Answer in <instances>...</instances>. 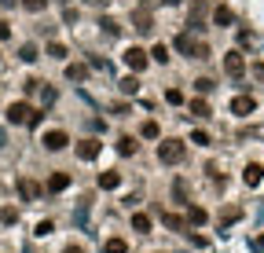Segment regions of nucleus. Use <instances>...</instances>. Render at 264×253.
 Segmentation results:
<instances>
[{
	"label": "nucleus",
	"mask_w": 264,
	"mask_h": 253,
	"mask_svg": "<svg viewBox=\"0 0 264 253\" xmlns=\"http://www.w3.org/2000/svg\"><path fill=\"white\" fill-rule=\"evenodd\" d=\"M158 158H162L165 165L183 162V143H180V139H162V147H158Z\"/></svg>",
	"instance_id": "2"
},
{
	"label": "nucleus",
	"mask_w": 264,
	"mask_h": 253,
	"mask_svg": "<svg viewBox=\"0 0 264 253\" xmlns=\"http://www.w3.org/2000/svg\"><path fill=\"white\" fill-rule=\"evenodd\" d=\"M18 55H22L26 63H33V59H37V48H33V44H22V51H18Z\"/></svg>",
	"instance_id": "29"
},
{
	"label": "nucleus",
	"mask_w": 264,
	"mask_h": 253,
	"mask_svg": "<svg viewBox=\"0 0 264 253\" xmlns=\"http://www.w3.org/2000/svg\"><path fill=\"white\" fill-rule=\"evenodd\" d=\"M165 228L180 231V228H183V217H176V213H165Z\"/></svg>",
	"instance_id": "22"
},
{
	"label": "nucleus",
	"mask_w": 264,
	"mask_h": 253,
	"mask_svg": "<svg viewBox=\"0 0 264 253\" xmlns=\"http://www.w3.org/2000/svg\"><path fill=\"white\" fill-rule=\"evenodd\" d=\"M187 217H191V224H206V209H198V205L187 213Z\"/></svg>",
	"instance_id": "28"
},
{
	"label": "nucleus",
	"mask_w": 264,
	"mask_h": 253,
	"mask_svg": "<svg viewBox=\"0 0 264 253\" xmlns=\"http://www.w3.org/2000/svg\"><path fill=\"white\" fill-rule=\"evenodd\" d=\"M253 110H257V99L253 96H235V99H231V114L246 118V114H253Z\"/></svg>",
	"instance_id": "5"
},
{
	"label": "nucleus",
	"mask_w": 264,
	"mask_h": 253,
	"mask_svg": "<svg viewBox=\"0 0 264 253\" xmlns=\"http://www.w3.org/2000/svg\"><path fill=\"white\" fill-rule=\"evenodd\" d=\"M107 253H125L129 246H125V238H107V246H103Z\"/></svg>",
	"instance_id": "19"
},
{
	"label": "nucleus",
	"mask_w": 264,
	"mask_h": 253,
	"mask_svg": "<svg viewBox=\"0 0 264 253\" xmlns=\"http://www.w3.org/2000/svg\"><path fill=\"white\" fill-rule=\"evenodd\" d=\"M150 55H154L158 63H169V48H165V44H154V51H150Z\"/></svg>",
	"instance_id": "27"
},
{
	"label": "nucleus",
	"mask_w": 264,
	"mask_h": 253,
	"mask_svg": "<svg viewBox=\"0 0 264 253\" xmlns=\"http://www.w3.org/2000/svg\"><path fill=\"white\" fill-rule=\"evenodd\" d=\"M176 48H180V51H187L191 59H206V55H209V44L195 41L191 33H183V37H176Z\"/></svg>",
	"instance_id": "3"
},
{
	"label": "nucleus",
	"mask_w": 264,
	"mask_h": 253,
	"mask_svg": "<svg viewBox=\"0 0 264 253\" xmlns=\"http://www.w3.org/2000/svg\"><path fill=\"white\" fill-rule=\"evenodd\" d=\"M66 77H70V81H84V77H88V66L84 63H70L66 66Z\"/></svg>",
	"instance_id": "11"
},
{
	"label": "nucleus",
	"mask_w": 264,
	"mask_h": 253,
	"mask_svg": "<svg viewBox=\"0 0 264 253\" xmlns=\"http://www.w3.org/2000/svg\"><path fill=\"white\" fill-rule=\"evenodd\" d=\"M48 55H51V59H66V44L51 41V44H48Z\"/></svg>",
	"instance_id": "21"
},
{
	"label": "nucleus",
	"mask_w": 264,
	"mask_h": 253,
	"mask_svg": "<svg viewBox=\"0 0 264 253\" xmlns=\"http://www.w3.org/2000/svg\"><path fill=\"white\" fill-rule=\"evenodd\" d=\"M117 184H121V176H117V172H103V176H99V187H103V191H114Z\"/></svg>",
	"instance_id": "14"
},
{
	"label": "nucleus",
	"mask_w": 264,
	"mask_h": 253,
	"mask_svg": "<svg viewBox=\"0 0 264 253\" xmlns=\"http://www.w3.org/2000/svg\"><path fill=\"white\" fill-rule=\"evenodd\" d=\"M22 8L26 11H44V8H48V0H22Z\"/></svg>",
	"instance_id": "24"
},
{
	"label": "nucleus",
	"mask_w": 264,
	"mask_h": 253,
	"mask_svg": "<svg viewBox=\"0 0 264 253\" xmlns=\"http://www.w3.org/2000/svg\"><path fill=\"white\" fill-rule=\"evenodd\" d=\"M18 195H22L26 198V202H33V198H37V195H41V187H37V184H33V180H18Z\"/></svg>",
	"instance_id": "9"
},
{
	"label": "nucleus",
	"mask_w": 264,
	"mask_h": 253,
	"mask_svg": "<svg viewBox=\"0 0 264 253\" xmlns=\"http://www.w3.org/2000/svg\"><path fill=\"white\" fill-rule=\"evenodd\" d=\"M8 121L11 125H41V114L30 103H11L8 106Z\"/></svg>",
	"instance_id": "1"
},
{
	"label": "nucleus",
	"mask_w": 264,
	"mask_h": 253,
	"mask_svg": "<svg viewBox=\"0 0 264 253\" xmlns=\"http://www.w3.org/2000/svg\"><path fill=\"white\" fill-rule=\"evenodd\" d=\"M66 187H70V176H66V172H51L48 191H66Z\"/></svg>",
	"instance_id": "12"
},
{
	"label": "nucleus",
	"mask_w": 264,
	"mask_h": 253,
	"mask_svg": "<svg viewBox=\"0 0 264 253\" xmlns=\"http://www.w3.org/2000/svg\"><path fill=\"white\" fill-rule=\"evenodd\" d=\"M195 88H198V92H209V88H213V81H209V77H198Z\"/></svg>",
	"instance_id": "30"
},
{
	"label": "nucleus",
	"mask_w": 264,
	"mask_h": 253,
	"mask_svg": "<svg viewBox=\"0 0 264 253\" xmlns=\"http://www.w3.org/2000/svg\"><path fill=\"white\" fill-rule=\"evenodd\" d=\"M165 99H169V103H183V96H180V88H169V92H165Z\"/></svg>",
	"instance_id": "31"
},
{
	"label": "nucleus",
	"mask_w": 264,
	"mask_h": 253,
	"mask_svg": "<svg viewBox=\"0 0 264 253\" xmlns=\"http://www.w3.org/2000/svg\"><path fill=\"white\" fill-rule=\"evenodd\" d=\"M66 143H70V136H66L63 129H51V132H44V147H48V151H63Z\"/></svg>",
	"instance_id": "6"
},
{
	"label": "nucleus",
	"mask_w": 264,
	"mask_h": 253,
	"mask_svg": "<svg viewBox=\"0 0 264 253\" xmlns=\"http://www.w3.org/2000/svg\"><path fill=\"white\" fill-rule=\"evenodd\" d=\"M136 147H140V143H136L132 136H121V139H117V151H121L125 158H129V154H136Z\"/></svg>",
	"instance_id": "15"
},
{
	"label": "nucleus",
	"mask_w": 264,
	"mask_h": 253,
	"mask_svg": "<svg viewBox=\"0 0 264 253\" xmlns=\"http://www.w3.org/2000/svg\"><path fill=\"white\" fill-rule=\"evenodd\" d=\"M224 70H228V77H242V74H246V59H242V51H228V55H224Z\"/></svg>",
	"instance_id": "4"
},
{
	"label": "nucleus",
	"mask_w": 264,
	"mask_h": 253,
	"mask_svg": "<svg viewBox=\"0 0 264 253\" xmlns=\"http://www.w3.org/2000/svg\"><path fill=\"white\" fill-rule=\"evenodd\" d=\"M96 154H99V139H81V143H77V158H81V162H92Z\"/></svg>",
	"instance_id": "7"
},
{
	"label": "nucleus",
	"mask_w": 264,
	"mask_h": 253,
	"mask_svg": "<svg viewBox=\"0 0 264 253\" xmlns=\"http://www.w3.org/2000/svg\"><path fill=\"white\" fill-rule=\"evenodd\" d=\"M121 92H125V96H136V92H140V81H136V77H125V81H121Z\"/></svg>",
	"instance_id": "20"
},
{
	"label": "nucleus",
	"mask_w": 264,
	"mask_h": 253,
	"mask_svg": "<svg viewBox=\"0 0 264 253\" xmlns=\"http://www.w3.org/2000/svg\"><path fill=\"white\" fill-rule=\"evenodd\" d=\"M136 30H140V33H150V15H147V11H136Z\"/></svg>",
	"instance_id": "18"
},
{
	"label": "nucleus",
	"mask_w": 264,
	"mask_h": 253,
	"mask_svg": "<svg viewBox=\"0 0 264 253\" xmlns=\"http://www.w3.org/2000/svg\"><path fill=\"white\" fill-rule=\"evenodd\" d=\"M0 220H4V224H15V220H18V209H15V205H8V209H0Z\"/></svg>",
	"instance_id": "23"
},
{
	"label": "nucleus",
	"mask_w": 264,
	"mask_h": 253,
	"mask_svg": "<svg viewBox=\"0 0 264 253\" xmlns=\"http://www.w3.org/2000/svg\"><path fill=\"white\" fill-rule=\"evenodd\" d=\"M125 63H129L132 70H143V66H147V51L143 48H129L125 51Z\"/></svg>",
	"instance_id": "8"
},
{
	"label": "nucleus",
	"mask_w": 264,
	"mask_h": 253,
	"mask_svg": "<svg viewBox=\"0 0 264 253\" xmlns=\"http://www.w3.org/2000/svg\"><path fill=\"white\" fill-rule=\"evenodd\" d=\"M253 77H257V81H264V63H257V66H253Z\"/></svg>",
	"instance_id": "33"
},
{
	"label": "nucleus",
	"mask_w": 264,
	"mask_h": 253,
	"mask_svg": "<svg viewBox=\"0 0 264 253\" xmlns=\"http://www.w3.org/2000/svg\"><path fill=\"white\" fill-rule=\"evenodd\" d=\"M191 143H198V147H209V136H206L202 129H195V132H191Z\"/></svg>",
	"instance_id": "26"
},
{
	"label": "nucleus",
	"mask_w": 264,
	"mask_h": 253,
	"mask_svg": "<svg viewBox=\"0 0 264 253\" xmlns=\"http://www.w3.org/2000/svg\"><path fill=\"white\" fill-rule=\"evenodd\" d=\"M242 180H246L249 187H257V184L264 180V169H261V165H246V172H242Z\"/></svg>",
	"instance_id": "10"
},
{
	"label": "nucleus",
	"mask_w": 264,
	"mask_h": 253,
	"mask_svg": "<svg viewBox=\"0 0 264 253\" xmlns=\"http://www.w3.org/2000/svg\"><path fill=\"white\" fill-rule=\"evenodd\" d=\"M66 253H81V250H77V246H70V250H66Z\"/></svg>",
	"instance_id": "34"
},
{
	"label": "nucleus",
	"mask_w": 264,
	"mask_h": 253,
	"mask_svg": "<svg viewBox=\"0 0 264 253\" xmlns=\"http://www.w3.org/2000/svg\"><path fill=\"white\" fill-rule=\"evenodd\" d=\"M8 37H11V26H8V22H0V41H8Z\"/></svg>",
	"instance_id": "32"
},
{
	"label": "nucleus",
	"mask_w": 264,
	"mask_h": 253,
	"mask_svg": "<svg viewBox=\"0 0 264 253\" xmlns=\"http://www.w3.org/2000/svg\"><path fill=\"white\" fill-rule=\"evenodd\" d=\"M140 132H143L147 139H154V136H158L162 129H158V121H143V129H140Z\"/></svg>",
	"instance_id": "25"
},
{
	"label": "nucleus",
	"mask_w": 264,
	"mask_h": 253,
	"mask_svg": "<svg viewBox=\"0 0 264 253\" xmlns=\"http://www.w3.org/2000/svg\"><path fill=\"white\" fill-rule=\"evenodd\" d=\"M132 228L140 231V235H147V231H150V217H147V213H136V217H132Z\"/></svg>",
	"instance_id": "16"
},
{
	"label": "nucleus",
	"mask_w": 264,
	"mask_h": 253,
	"mask_svg": "<svg viewBox=\"0 0 264 253\" xmlns=\"http://www.w3.org/2000/svg\"><path fill=\"white\" fill-rule=\"evenodd\" d=\"M191 114L195 118H209V103L206 99H195V103H191Z\"/></svg>",
	"instance_id": "17"
},
{
	"label": "nucleus",
	"mask_w": 264,
	"mask_h": 253,
	"mask_svg": "<svg viewBox=\"0 0 264 253\" xmlns=\"http://www.w3.org/2000/svg\"><path fill=\"white\" fill-rule=\"evenodd\" d=\"M213 22H216V26H224V30H228V26L235 22V15H231V8H216V11H213Z\"/></svg>",
	"instance_id": "13"
}]
</instances>
